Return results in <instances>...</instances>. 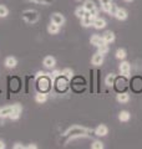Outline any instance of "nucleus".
Listing matches in <instances>:
<instances>
[{"label": "nucleus", "instance_id": "obj_2", "mask_svg": "<svg viewBox=\"0 0 142 149\" xmlns=\"http://www.w3.org/2000/svg\"><path fill=\"white\" fill-rule=\"evenodd\" d=\"M21 16L24 19V21L27 22V24H35V22L39 21V13H37L36 10H34V9H27V10H24Z\"/></svg>", "mask_w": 142, "mask_h": 149}, {"label": "nucleus", "instance_id": "obj_32", "mask_svg": "<svg viewBox=\"0 0 142 149\" xmlns=\"http://www.w3.org/2000/svg\"><path fill=\"white\" fill-rule=\"evenodd\" d=\"M25 148L26 149H37V146H36V144H34V143H31V144H29V146H26Z\"/></svg>", "mask_w": 142, "mask_h": 149}, {"label": "nucleus", "instance_id": "obj_29", "mask_svg": "<svg viewBox=\"0 0 142 149\" xmlns=\"http://www.w3.org/2000/svg\"><path fill=\"white\" fill-rule=\"evenodd\" d=\"M91 148H92V149H102V148H103V143L100 142V141H95V142H92V144H91Z\"/></svg>", "mask_w": 142, "mask_h": 149}, {"label": "nucleus", "instance_id": "obj_30", "mask_svg": "<svg viewBox=\"0 0 142 149\" xmlns=\"http://www.w3.org/2000/svg\"><path fill=\"white\" fill-rule=\"evenodd\" d=\"M116 11H117V8H116V5H113V4H111V8H110V11H108V14H111V15L115 16Z\"/></svg>", "mask_w": 142, "mask_h": 149}, {"label": "nucleus", "instance_id": "obj_19", "mask_svg": "<svg viewBox=\"0 0 142 149\" xmlns=\"http://www.w3.org/2000/svg\"><path fill=\"white\" fill-rule=\"evenodd\" d=\"M118 119H120L121 122H127V120L130 119V113L127 111L120 112V114H118Z\"/></svg>", "mask_w": 142, "mask_h": 149}, {"label": "nucleus", "instance_id": "obj_31", "mask_svg": "<svg viewBox=\"0 0 142 149\" xmlns=\"http://www.w3.org/2000/svg\"><path fill=\"white\" fill-rule=\"evenodd\" d=\"M13 148H14V149H25V147H24L21 143H15V144L13 146Z\"/></svg>", "mask_w": 142, "mask_h": 149}, {"label": "nucleus", "instance_id": "obj_23", "mask_svg": "<svg viewBox=\"0 0 142 149\" xmlns=\"http://www.w3.org/2000/svg\"><path fill=\"white\" fill-rule=\"evenodd\" d=\"M115 78H116V74H113V73H110L108 76L106 77V85L107 86H112V85H115Z\"/></svg>", "mask_w": 142, "mask_h": 149}, {"label": "nucleus", "instance_id": "obj_7", "mask_svg": "<svg viewBox=\"0 0 142 149\" xmlns=\"http://www.w3.org/2000/svg\"><path fill=\"white\" fill-rule=\"evenodd\" d=\"M4 65H5L6 68H15L18 65V60H16V57H14V56H9V57L5 58Z\"/></svg>", "mask_w": 142, "mask_h": 149}, {"label": "nucleus", "instance_id": "obj_36", "mask_svg": "<svg viewBox=\"0 0 142 149\" xmlns=\"http://www.w3.org/2000/svg\"><path fill=\"white\" fill-rule=\"evenodd\" d=\"M79 1H80V0H79Z\"/></svg>", "mask_w": 142, "mask_h": 149}, {"label": "nucleus", "instance_id": "obj_21", "mask_svg": "<svg viewBox=\"0 0 142 149\" xmlns=\"http://www.w3.org/2000/svg\"><path fill=\"white\" fill-rule=\"evenodd\" d=\"M82 6L85 8V10H86V11H91V10H93V9L96 8V5H95L93 1H91V0H86Z\"/></svg>", "mask_w": 142, "mask_h": 149}, {"label": "nucleus", "instance_id": "obj_22", "mask_svg": "<svg viewBox=\"0 0 142 149\" xmlns=\"http://www.w3.org/2000/svg\"><path fill=\"white\" fill-rule=\"evenodd\" d=\"M130 100V96L127 95V93H118L117 95V101L121 102V103H125V102H127Z\"/></svg>", "mask_w": 142, "mask_h": 149}, {"label": "nucleus", "instance_id": "obj_5", "mask_svg": "<svg viewBox=\"0 0 142 149\" xmlns=\"http://www.w3.org/2000/svg\"><path fill=\"white\" fill-rule=\"evenodd\" d=\"M51 21L55 22V24L59 26H63L65 24V16L60 13H54L53 15H51Z\"/></svg>", "mask_w": 142, "mask_h": 149}, {"label": "nucleus", "instance_id": "obj_35", "mask_svg": "<svg viewBox=\"0 0 142 149\" xmlns=\"http://www.w3.org/2000/svg\"><path fill=\"white\" fill-rule=\"evenodd\" d=\"M0 108H1V107H0Z\"/></svg>", "mask_w": 142, "mask_h": 149}, {"label": "nucleus", "instance_id": "obj_12", "mask_svg": "<svg viewBox=\"0 0 142 149\" xmlns=\"http://www.w3.org/2000/svg\"><path fill=\"white\" fill-rule=\"evenodd\" d=\"M92 26H93V27H96V29H103V27L106 26V21H105V19L95 17Z\"/></svg>", "mask_w": 142, "mask_h": 149}, {"label": "nucleus", "instance_id": "obj_3", "mask_svg": "<svg viewBox=\"0 0 142 149\" xmlns=\"http://www.w3.org/2000/svg\"><path fill=\"white\" fill-rule=\"evenodd\" d=\"M90 130L89 129H85V128H80V127H72V128H70L67 132H65V136H70L71 139H74V138H79V137H86L89 136V133Z\"/></svg>", "mask_w": 142, "mask_h": 149}, {"label": "nucleus", "instance_id": "obj_8", "mask_svg": "<svg viewBox=\"0 0 142 149\" xmlns=\"http://www.w3.org/2000/svg\"><path fill=\"white\" fill-rule=\"evenodd\" d=\"M90 42H91L93 46H96V47H98V46H101L102 44H106L105 41H103V39L100 36V35H92L91 36V39H90Z\"/></svg>", "mask_w": 142, "mask_h": 149}, {"label": "nucleus", "instance_id": "obj_4", "mask_svg": "<svg viewBox=\"0 0 142 149\" xmlns=\"http://www.w3.org/2000/svg\"><path fill=\"white\" fill-rule=\"evenodd\" d=\"M14 109H15V106L11 104V106H5V107H1L0 108V118H9Z\"/></svg>", "mask_w": 142, "mask_h": 149}, {"label": "nucleus", "instance_id": "obj_10", "mask_svg": "<svg viewBox=\"0 0 142 149\" xmlns=\"http://www.w3.org/2000/svg\"><path fill=\"white\" fill-rule=\"evenodd\" d=\"M107 132H108V129H107L106 125H103V124L98 125V127L95 129V134H96L97 137H105L107 134Z\"/></svg>", "mask_w": 142, "mask_h": 149}, {"label": "nucleus", "instance_id": "obj_6", "mask_svg": "<svg viewBox=\"0 0 142 149\" xmlns=\"http://www.w3.org/2000/svg\"><path fill=\"white\" fill-rule=\"evenodd\" d=\"M42 65H44L45 68H54L55 65H56V60L55 57H53V56H46V57L44 58V61H42Z\"/></svg>", "mask_w": 142, "mask_h": 149}, {"label": "nucleus", "instance_id": "obj_27", "mask_svg": "<svg viewBox=\"0 0 142 149\" xmlns=\"http://www.w3.org/2000/svg\"><path fill=\"white\" fill-rule=\"evenodd\" d=\"M116 57L117 58H120V60H124L126 57V51L124 49H118L116 51Z\"/></svg>", "mask_w": 142, "mask_h": 149}, {"label": "nucleus", "instance_id": "obj_25", "mask_svg": "<svg viewBox=\"0 0 142 149\" xmlns=\"http://www.w3.org/2000/svg\"><path fill=\"white\" fill-rule=\"evenodd\" d=\"M9 15V9L5 5H0V17H6Z\"/></svg>", "mask_w": 142, "mask_h": 149}, {"label": "nucleus", "instance_id": "obj_18", "mask_svg": "<svg viewBox=\"0 0 142 149\" xmlns=\"http://www.w3.org/2000/svg\"><path fill=\"white\" fill-rule=\"evenodd\" d=\"M100 3H101V9L105 13L110 11V8H111V4H112L111 0H100Z\"/></svg>", "mask_w": 142, "mask_h": 149}, {"label": "nucleus", "instance_id": "obj_11", "mask_svg": "<svg viewBox=\"0 0 142 149\" xmlns=\"http://www.w3.org/2000/svg\"><path fill=\"white\" fill-rule=\"evenodd\" d=\"M120 71H121V73L124 74V76H126V77H129L130 76V63L129 62H121V65H120Z\"/></svg>", "mask_w": 142, "mask_h": 149}, {"label": "nucleus", "instance_id": "obj_24", "mask_svg": "<svg viewBox=\"0 0 142 149\" xmlns=\"http://www.w3.org/2000/svg\"><path fill=\"white\" fill-rule=\"evenodd\" d=\"M85 14H86V10H85L84 6H80V8H77L76 10H75V15H76L79 19H82L85 16Z\"/></svg>", "mask_w": 142, "mask_h": 149}, {"label": "nucleus", "instance_id": "obj_26", "mask_svg": "<svg viewBox=\"0 0 142 149\" xmlns=\"http://www.w3.org/2000/svg\"><path fill=\"white\" fill-rule=\"evenodd\" d=\"M49 76H50L51 80L55 81L56 78H59V77L61 76V71H60V70H55V71H53L51 73H49Z\"/></svg>", "mask_w": 142, "mask_h": 149}, {"label": "nucleus", "instance_id": "obj_16", "mask_svg": "<svg viewBox=\"0 0 142 149\" xmlns=\"http://www.w3.org/2000/svg\"><path fill=\"white\" fill-rule=\"evenodd\" d=\"M35 101L37 102V103H45V102L47 101V95L45 92H39L35 96Z\"/></svg>", "mask_w": 142, "mask_h": 149}, {"label": "nucleus", "instance_id": "obj_14", "mask_svg": "<svg viewBox=\"0 0 142 149\" xmlns=\"http://www.w3.org/2000/svg\"><path fill=\"white\" fill-rule=\"evenodd\" d=\"M102 39H103V41H105L106 44H111V42L115 41V35H113V32H111V31H106L105 34H103Z\"/></svg>", "mask_w": 142, "mask_h": 149}, {"label": "nucleus", "instance_id": "obj_15", "mask_svg": "<svg viewBox=\"0 0 142 149\" xmlns=\"http://www.w3.org/2000/svg\"><path fill=\"white\" fill-rule=\"evenodd\" d=\"M80 20H81V25H82V26L89 27V26H92L95 19L91 17V16H84L82 19H80Z\"/></svg>", "mask_w": 142, "mask_h": 149}, {"label": "nucleus", "instance_id": "obj_33", "mask_svg": "<svg viewBox=\"0 0 142 149\" xmlns=\"http://www.w3.org/2000/svg\"><path fill=\"white\" fill-rule=\"evenodd\" d=\"M6 146H5V143H4L3 141H0V149H5Z\"/></svg>", "mask_w": 142, "mask_h": 149}, {"label": "nucleus", "instance_id": "obj_28", "mask_svg": "<svg viewBox=\"0 0 142 149\" xmlns=\"http://www.w3.org/2000/svg\"><path fill=\"white\" fill-rule=\"evenodd\" d=\"M98 54H101V55H105L108 52V46L106 44H102L101 46H98Z\"/></svg>", "mask_w": 142, "mask_h": 149}, {"label": "nucleus", "instance_id": "obj_1", "mask_svg": "<svg viewBox=\"0 0 142 149\" xmlns=\"http://www.w3.org/2000/svg\"><path fill=\"white\" fill-rule=\"evenodd\" d=\"M51 83H53V80L50 78L49 73H45L40 77H36V85H37V90L40 92H46L50 90Z\"/></svg>", "mask_w": 142, "mask_h": 149}, {"label": "nucleus", "instance_id": "obj_9", "mask_svg": "<svg viewBox=\"0 0 142 149\" xmlns=\"http://www.w3.org/2000/svg\"><path fill=\"white\" fill-rule=\"evenodd\" d=\"M59 31H60V26L56 25L55 22L51 21L50 24L47 25V32H49L50 35H56V34H59Z\"/></svg>", "mask_w": 142, "mask_h": 149}, {"label": "nucleus", "instance_id": "obj_20", "mask_svg": "<svg viewBox=\"0 0 142 149\" xmlns=\"http://www.w3.org/2000/svg\"><path fill=\"white\" fill-rule=\"evenodd\" d=\"M61 74H63L66 80H71L72 76H74V72H72V70H70V68H65V70L61 71Z\"/></svg>", "mask_w": 142, "mask_h": 149}, {"label": "nucleus", "instance_id": "obj_17", "mask_svg": "<svg viewBox=\"0 0 142 149\" xmlns=\"http://www.w3.org/2000/svg\"><path fill=\"white\" fill-rule=\"evenodd\" d=\"M115 16L118 19V20H126L127 19V11L125 10V9H117Z\"/></svg>", "mask_w": 142, "mask_h": 149}, {"label": "nucleus", "instance_id": "obj_34", "mask_svg": "<svg viewBox=\"0 0 142 149\" xmlns=\"http://www.w3.org/2000/svg\"><path fill=\"white\" fill-rule=\"evenodd\" d=\"M125 1H127V3H131V1H132V0H125Z\"/></svg>", "mask_w": 142, "mask_h": 149}, {"label": "nucleus", "instance_id": "obj_13", "mask_svg": "<svg viewBox=\"0 0 142 149\" xmlns=\"http://www.w3.org/2000/svg\"><path fill=\"white\" fill-rule=\"evenodd\" d=\"M91 62H92V65H95V66H100V65H102V62H103V55L98 54V52L96 55H93Z\"/></svg>", "mask_w": 142, "mask_h": 149}]
</instances>
